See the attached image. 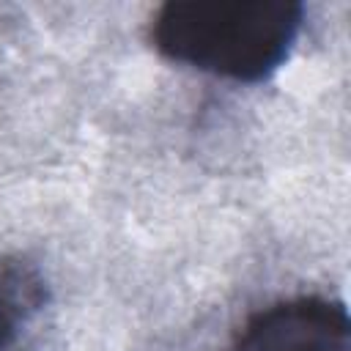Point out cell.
I'll return each mask as SVG.
<instances>
[{"mask_svg":"<svg viewBox=\"0 0 351 351\" xmlns=\"http://www.w3.org/2000/svg\"><path fill=\"white\" fill-rule=\"evenodd\" d=\"M302 16L296 0H170L151 16L148 38L173 63L261 82L285 63Z\"/></svg>","mask_w":351,"mask_h":351,"instance_id":"obj_1","label":"cell"},{"mask_svg":"<svg viewBox=\"0 0 351 351\" xmlns=\"http://www.w3.org/2000/svg\"><path fill=\"white\" fill-rule=\"evenodd\" d=\"M47 288L38 269L22 258L0 255V351H8L22 326L44 307Z\"/></svg>","mask_w":351,"mask_h":351,"instance_id":"obj_3","label":"cell"},{"mask_svg":"<svg viewBox=\"0 0 351 351\" xmlns=\"http://www.w3.org/2000/svg\"><path fill=\"white\" fill-rule=\"evenodd\" d=\"M233 351H351V321L340 299L293 296L255 313Z\"/></svg>","mask_w":351,"mask_h":351,"instance_id":"obj_2","label":"cell"}]
</instances>
